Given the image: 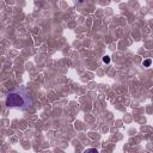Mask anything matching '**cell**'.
Instances as JSON below:
<instances>
[{
	"mask_svg": "<svg viewBox=\"0 0 153 153\" xmlns=\"http://www.w3.org/2000/svg\"><path fill=\"white\" fill-rule=\"evenodd\" d=\"M31 103L32 101L30 98V95L26 92L25 89H22V87L10 91L5 101V104L9 108H23L24 109V108L30 106Z\"/></svg>",
	"mask_w": 153,
	"mask_h": 153,
	"instance_id": "1",
	"label": "cell"
},
{
	"mask_svg": "<svg viewBox=\"0 0 153 153\" xmlns=\"http://www.w3.org/2000/svg\"><path fill=\"white\" fill-rule=\"evenodd\" d=\"M103 62H105V63H109V62H110V59H109V56H104V58H103Z\"/></svg>",
	"mask_w": 153,
	"mask_h": 153,
	"instance_id": "4",
	"label": "cell"
},
{
	"mask_svg": "<svg viewBox=\"0 0 153 153\" xmlns=\"http://www.w3.org/2000/svg\"><path fill=\"white\" fill-rule=\"evenodd\" d=\"M151 62H152V61H151L149 59H148V60H145V61H144V66H145V67H149V66H151Z\"/></svg>",
	"mask_w": 153,
	"mask_h": 153,
	"instance_id": "3",
	"label": "cell"
},
{
	"mask_svg": "<svg viewBox=\"0 0 153 153\" xmlns=\"http://www.w3.org/2000/svg\"><path fill=\"white\" fill-rule=\"evenodd\" d=\"M84 153H99V152H98V149H96V148H89V149H86Z\"/></svg>",
	"mask_w": 153,
	"mask_h": 153,
	"instance_id": "2",
	"label": "cell"
}]
</instances>
